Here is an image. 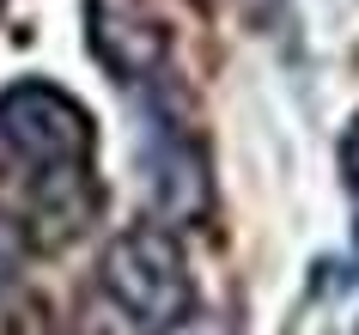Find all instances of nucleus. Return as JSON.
<instances>
[{
	"label": "nucleus",
	"instance_id": "obj_2",
	"mask_svg": "<svg viewBox=\"0 0 359 335\" xmlns=\"http://www.w3.org/2000/svg\"><path fill=\"white\" fill-rule=\"evenodd\" d=\"M92 110L49 79H19L0 92V147L31 171L92 165Z\"/></svg>",
	"mask_w": 359,
	"mask_h": 335
},
{
	"label": "nucleus",
	"instance_id": "obj_7",
	"mask_svg": "<svg viewBox=\"0 0 359 335\" xmlns=\"http://www.w3.org/2000/svg\"><path fill=\"white\" fill-rule=\"evenodd\" d=\"M335 165H341V183L359 195V110L347 116V129H341V147H335Z\"/></svg>",
	"mask_w": 359,
	"mask_h": 335
},
{
	"label": "nucleus",
	"instance_id": "obj_4",
	"mask_svg": "<svg viewBox=\"0 0 359 335\" xmlns=\"http://www.w3.org/2000/svg\"><path fill=\"white\" fill-rule=\"evenodd\" d=\"M86 43L122 86H152L165 79L170 31L147 0H86Z\"/></svg>",
	"mask_w": 359,
	"mask_h": 335
},
{
	"label": "nucleus",
	"instance_id": "obj_6",
	"mask_svg": "<svg viewBox=\"0 0 359 335\" xmlns=\"http://www.w3.org/2000/svg\"><path fill=\"white\" fill-rule=\"evenodd\" d=\"M152 335H238V323H231L226 311H201V305H189L183 317H170L165 329H152Z\"/></svg>",
	"mask_w": 359,
	"mask_h": 335
},
{
	"label": "nucleus",
	"instance_id": "obj_3",
	"mask_svg": "<svg viewBox=\"0 0 359 335\" xmlns=\"http://www.w3.org/2000/svg\"><path fill=\"white\" fill-rule=\"evenodd\" d=\"M140 177H147V202L165 225H195L213 207V177L208 152L183 122H170L165 110H152L147 147H140Z\"/></svg>",
	"mask_w": 359,
	"mask_h": 335
},
{
	"label": "nucleus",
	"instance_id": "obj_5",
	"mask_svg": "<svg viewBox=\"0 0 359 335\" xmlns=\"http://www.w3.org/2000/svg\"><path fill=\"white\" fill-rule=\"evenodd\" d=\"M97 177L92 165H67V171H31V202H25V238L43 244V250H61V244H74L86 225L97 220Z\"/></svg>",
	"mask_w": 359,
	"mask_h": 335
},
{
	"label": "nucleus",
	"instance_id": "obj_8",
	"mask_svg": "<svg viewBox=\"0 0 359 335\" xmlns=\"http://www.w3.org/2000/svg\"><path fill=\"white\" fill-rule=\"evenodd\" d=\"M19 256H25V232L0 220V293L13 287V268H19Z\"/></svg>",
	"mask_w": 359,
	"mask_h": 335
},
{
	"label": "nucleus",
	"instance_id": "obj_1",
	"mask_svg": "<svg viewBox=\"0 0 359 335\" xmlns=\"http://www.w3.org/2000/svg\"><path fill=\"white\" fill-rule=\"evenodd\" d=\"M97 287L110 293V305L140 329H165L170 317H183L195 305V275L183 244L170 238V225H128L104 244L97 262Z\"/></svg>",
	"mask_w": 359,
	"mask_h": 335
}]
</instances>
